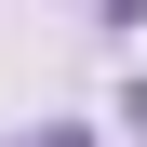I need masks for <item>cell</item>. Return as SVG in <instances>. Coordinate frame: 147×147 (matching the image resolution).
<instances>
[{
	"instance_id": "obj_1",
	"label": "cell",
	"mask_w": 147,
	"mask_h": 147,
	"mask_svg": "<svg viewBox=\"0 0 147 147\" xmlns=\"http://www.w3.org/2000/svg\"><path fill=\"white\" fill-rule=\"evenodd\" d=\"M13 147H94V134H80V120H40V134H13Z\"/></svg>"
}]
</instances>
